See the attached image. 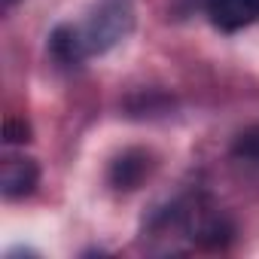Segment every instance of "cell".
<instances>
[{
	"mask_svg": "<svg viewBox=\"0 0 259 259\" xmlns=\"http://www.w3.org/2000/svg\"><path fill=\"white\" fill-rule=\"evenodd\" d=\"M232 153H235L238 159H244V162H256V165H259V125L247 128L244 135H238Z\"/></svg>",
	"mask_w": 259,
	"mask_h": 259,
	"instance_id": "obj_6",
	"label": "cell"
},
{
	"mask_svg": "<svg viewBox=\"0 0 259 259\" xmlns=\"http://www.w3.org/2000/svg\"><path fill=\"white\" fill-rule=\"evenodd\" d=\"M132 28H135L132 0H101L95 13L85 19V25H79L89 55H101V52L113 49L116 43H122L132 34Z\"/></svg>",
	"mask_w": 259,
	"mask_h": 259,
	"instance_id": "obj_1",
	"label": "cell"
},
{
	"mask_svg": "<svg viewBox=\"0 0 259 259\" xmlns=\"http://www.w3.org/2000/svg\"><path fill=\"white\" fill-rule=\"evenodd\" d=\"M49 55L64 64V67H76L82 64L89 55L85 49V40H82V31L79 28H70V25H58L52 34H49Z\"/></svg>",
	"mask_w": 259,
	"mask_h": 259,
	"instance_id": "obj_4",
	"label": "cell"
},
{
	"mask_svg": "<svg viewBox=\"0 0 259 259\" xmlns=\"http://www.w3.org/2000/svg\"><path fill=\"white\" fill-rule=\"evenodd\" d=\"M4 141L7 144H25L31 141V128L25 119H7L4 122Z\"/></svg>",
	"mask_w": 259,
	"mask_h": 259,
	"instance_id": "obj_7",
	"label": "cell"
},
{
	"mask_svg": "<svg viewBox=\"0 0 259 259\" xmlns=\"http://www.w3.org/2000/svg\"><path fill=\"white\" fill-rule=\"evenodd\" d=\"M40 183V168L31 159H10L4 162V171H0V192L7 198H25L37 189Z\"/></svg>",
	"mask_w": 259,
	"mask_h": 259,
	"instance_id": "obj_3",
	"label": "cell"
},
{
	"mask_svg": "<svg viewBox=\"0 0 259 259\" xmlns=\"http://www.w3.org/2000/svg\"><path fill=\"white\" fill-rule=\"evenodd\" d=\"M207 16L223 31H238L259 22V0H204Z\"/></svg>",
	"mask_w": 259,
	"mask_h": 259,
	"instance_id": "obj_2",
	"label": "cell"
},
{
	"mask_svg": "<svg viewBox=\"0 0 259 259\" xmlns=\"http://www.w3.org/2000/svg\"><path fill=\"white\" fill-rule=\"evenodd\" d=\"M13 4H16V0H4V10H10V7H13Z\"/></svg>",
	"mask_w": 259,
	"mask_h": 259,
	"instance_id": "obj_8",
	"label": "cell"
},
{
	"mask_svg": "<svg viewBox=\"0 0 259 259\" xmlns=\"http://www.w3.org/2000/svg\"><path fill=\"white\" fill-rule=\"evenodd\" d=\"M150 171V156L141 150H128L110 165V183L116 189H135Z\"/></svg>",
	"mask_w": 259,
	"mask_h": 259,
	"instance_id": "obj_5",
	"label": "cell"
}]
</instances>
